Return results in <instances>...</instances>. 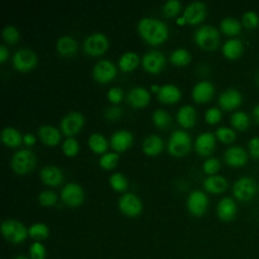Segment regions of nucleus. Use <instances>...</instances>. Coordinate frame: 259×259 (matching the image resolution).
<instances>
[{"label":"nucleus","instance_id":"nucleus-1","mask_svg":"<svg viewBox=\"0 0 259 259\" xmlns=\"http://www.w3.org/2000/svg\"><path fill=\"white\" fill-rule=\"evenodd\" d=\"M140 35L152 45L164 41L168 35L167 25L160 19L154 17H143L137 25Z\"/></svg>","mask_w":259,"mask_h":259},{"label":"nucleus","instance_id":"nucleus-2","mask_svg":"<svg viewBox=\"0 0 259 259\" xmlns=\"http://www.w3.org/2000/svg\"><path fill=\"white\" fill-rule=\"evenodd\" d=\"M194 41L203 50L213 51L220 44V33L218 29L209 24L199 26L193 35Z\"/></svg>","mask_w":259,"mask_h":259},{"label":"nucleus","instance_id":"nucleus-3","mask_svg":"<svg viewBox=\"0 0 259 259\" xmlns=\"http://www.w3.org/2000/svg\"><path fill=\"white\" fill-rule=\"evenodd\" d=\"M1 233L8 242L12 244H20L26 239L28 230H26L21 222L13 219H7L1 224Z\"/></svg>","mask_w":259,"mask_h":259},{"label":"nucleus","instance_id":"nucleus-4","mask_svg":"<svg viewBox=\"0 0 259 259\" xmlns=\"http://www.w3.org/2000/svg\"><path fill=\"white\" fill-rule=\"evenodd\" d=\"M190 146H191L190 136L182 130L173 131L167 143L168 152L171 155L177 156V157L185 155L189 151Z\"/></svg>","mask_w":259,"mask_h":259},{"label":"nucleus","instance_id":"nucleus-5","mask_svg":"<svg viewBox=\"0 0 259 259\" xmlns=\"http://www.w3.org/2000/svg\"><path fill=\"white\" fill-rule=\"evenodd\" d=\"M10 165L15 173H27L35 165V156L29 149H19L13 153L10 160Z\"/></svg>","mask_w":259,"mask_h":259},{"label":"nucleus","instance_id":"nucleus-6","mask_svg":"<svg viewBox=\"0 0 259 259\" xmlns=\"http://www.w3.org/2000/svg\"><path fill=\"white\" fill-rule=\"evenodd\" d=\"M257 191L258 185L256 181L249 176L240 177L233 184V193L235 197L241 201L251 200L256 195Z\"/></svg>","mask_w":259,"mask_h":259},{"label":"nucleus","instance_id":"nucleus-7","mask_svg":"<svg viewBox=\"0 0 259 259\" xmlns=\"http://www.w3.org/2000/svg\"><path fill=\"white\" fill-rule=\"evenodd\" d=\"M108 46V39L102 32L95 31L85 37L83 41L84 51L91 56L102 54Z\"/></svg>","mask_w":259,"mask_h":259},{"label":"nucleus","instance_id":"nucleus-8","mask_svg":"<svg viewBox=\"0 0 259 259\" xmlns=\"http://www.w3.org/2000/svg\"><path fill=\"white\" fill-rule=\"evenodd\" d=\"M36 63L35 53L28 48L17 50L12 56L13 67L19 71H27L34 67Z\"/></svg>","mask_w":259,"mask_h":259},{"label":"nucleus","instance_id":"nucleus-9","mask_svg":"<svg viewBox=\"0 0 259 259\" xmlns=\"http://www.w3.org/2000/svg\"><path fill=\"white\" fill-rule=\"evenodd\" d=\"M84 192L82 187L75 182L67 183L61 190V199L70 206H77L82 203Z\"/></svg>","mask_w":259,"mask_h":259},{"label":"nucleus","instance_id":"nucleus-10","mask_svg":"<svg viewBox=\"0 0 259 259\" xmlns=\"http://www.w3.org/2000/svg\"><path fill=\"white\" fill-rule=\"evenodd\" d=\"M116 74V68L112 62L106 59L98 60L92 69L93 78L100 82L104 83L111 80Z\"/></svg>","mask_w":259,"mask_h":259},{"label":"nucleus","instance_id":"nucleus-11","mask_svg":"<svg viewBox=\"0 0 259 259\" xmlns=\"http://www.w3.org/2000/svg\"><path fill=\"white\" fill-rule=\"evenodd\" d=\"M186 204L191 214L195 217H200L206 211L208 199L201 190H193L189 193Z\"/></svg>","mask_w":259,"mask_h":259},{"label":"nucleus","instance_id":"nucleus-12","mask_svg":"<svg viewBox=\"0 0 259 259\" xmlns=\"http://www.w3.org/2000/svg\"><path fill=\"white\" fill-rule=\"evenodd\" d=\"M84 117L81 112L79 111H70L67 114H65L61 121H60V127L64 135L71 136L76 134L81 126L83 125Z\"/></svg>","mask_w":259,"mask_h":259},{"label":"nucleus","instance_id":"nucleus-13","mask_svg":"<svg viewBox=\"0 0 259 259\" xmlns=\"http://www.w3.org/2000/svg\"><path fill=\"white\" fill-rule=\"evenodd\" d=\"M119 210L127 217H136L142 210V202L140 198L134 193L126 192L118 199Z\"/></svg>","mask_w":259,"mask_h":259},{"label":"nucleus","instance_id":"nucleus-14","mask_svg":"<svg viewBox=\"0 0 259 259\" xmlns=\"http://www.w3.org/2000/svg\"><path fill=\"white\" fill-rule=\"evenodd\" d=\"M206 14L205 3L201 1L190 2L183 10V17L186 22L190 24H195L200 22Z\"/></svg>","mask_w":259,"mask_h":259},{"label":"nucleus","instance_id":"nucleus-15","mask_svg":"<svg viewBox=\"0 0 259 259\" xmlns=\"http://www.w3.org/2000/svg\"><path fill=\"white\" fill-rule=\"evenodd\" d=\"M242 100L243 97L239 90L235 88H228L221 93L218 102L223 109L233 110L241 105Z\"/></svg>","mask_w":259,"mask_h":259},{"label":"nucleus","instance_id":"nucleus-16","mask_svg":"<svg viewBox=\"0 0 259 259\" xmlns=\"http://www.w3.org/2000/svg\"><path fill=\"white\" fill-rule=\"evenodd\" d=\"M165 63L164 55L157 50H151L144 54L142 58L143 67L150 73L159 72Z\"/></svg>","mask_w":259,"mask_h":259},{"label":"nucleus","instance_id":"nucleus-17","mask_svg":"<svg viewBox=\"0 0 259 259\" xmlns=\"http://www.w3.org/2000/svg\"><path fill=\"white\" fill-rule=\"evenodd\" d=\"M215 147L214 135L210 132H204L199 134L194 142L195 151L200 156H208L212 153Z\"/></svg>","mask_w":259,"mask_h":259},{"label":"nucleus","instance_id":"nucleus-18","mask_svg":"<svg viewBox=\"0 0 259 259\" xmlns=\"http://www.w3.org/2000/svg\"><path fill=\"white\" fill-rule=\"evenodd\" d=\"M225 162L232 167L244 166L248 161L247 152L239 146H232L224 153Z\"/></svg>","mask_w":259,"mask_h":259},{"label":"nucleus","instance_id":"nucleus-19","mask_svg":"<svg viewBox=\"0 0 259 259\" xmlns=\"http://www.w3.org/2000/svg\"><path fill=\"white\" fill-rule=\"evenodd\" d=\"M214 93L213 85L206 80L197 82L191 91V95L194 101L196 102H206L211 99Z\"/></svg>","mask_w":259,"mask_h":259},{"label":"nucleus","instance_id":"nucleus-20","mask_svg":"<svg viewBox=\"0 0 259 259\" xmlns=\"http://www.w3.org/2000/svg\"><path fill=\"white\" fill-rule=\"evenodd\" d=\"M218 217L225 222L232 221L237 213V205L231 197H223L217 205Z\"/></svg>","mask_w":259,"mask_h":259},{"label":"nucleus","instance_id":"nucleus-21","mask_svg":"<svg viewBox=\"0 0 259 259\" xmlns=\"http://www.w3.org/2000/svg\"><path fill=\"white\" fill-rule=\"evenodd\" d=\"M126 99L134 107H143L149 102L150 93L146 88L142 86H136L130 89L126 95Z\"/></svg>","mask_w":259,"mask_h":259},{"label":"nucleus","instance_id":"nucleus-22","mask_svg":"<svg viewBox=\"0 0 259 259\" xmlns=\"http://www.w3.org/2000/svg\"><path fill=\"white\" fill-rule=\"evenodd\" d=\"M39 177L48 185H58L63 180V173L57 166L46 165L40 169Z\"/></svg>","mask_w":259,"mask_h":259},{"label":"nucleus","instance_id":"nucleus-23","mask_svg":"<svg viewBox=\"0 0 259 259\" xmlns=\"http://www.w3.org/2000/svg\"><path fill=\"white\" fill-rule=\"evenodd\" d=\"M133 135L126 130H118L110 136V145L115 151H123L131 146Z\"/></svg>","mask_w":259,"mask_h":259},{"label":"nucleus","instance_id":"nucleus-24","mask_svg":"<svg viewBox=\"0 0 259 259\" xmlns=\"http://www.w3.org/2000/svg\"><path fill=\"white\" fill-rule=\"evenodd\" d=\"M181 92L174 84H165L159 87L157 91V97L160 101L165 103H173L179 100Z\"/></svg>","mask_w":259,"mask_h":259},{"label":"nucleus","instance_id":"nucleus-25","mask_svg":"<svg viewBox=\"0 0 259 259\" xmlns=\"http://www.w3.org/2000/svg\"><path fill=\"white\" fill-rule=\"evenodd\" d=\"M203 187L211 193H222L228 188V181L221 175H209L203 180Z\"/></svg>","mask_w":259,"mask_h":259},{"label":"nucleus","instance_id":"nucleus-26","mask_svg":"<svg viewBox=\"0 0 259 259\" xmlns=\"http://www.w3.org/2000/svg\"><path fill=\"white\" fill-rule=\"evenodd\" d=\"M177 121L184 127L192 126L195 123L196 112L194 107L189 104L182 105L176 112Z\"/></svg>","mask_w":259,"mask_h":259},{"label":"nucleus","instance_id":"nucleus-27","mask_svg":"<svg viewBox=\"0 0 259 259\" xmlns=\"http://www.w3.org/2000/svg\"><path fill=\"white\" fill-rule=\"evenodd\" d=\"M244 50L243 42L239 38H230L223 46V54L230 60H236L241 57Z\"/></svg>","mask_w":259,"mask_h":259},{"label":"nucleus","instance_id":"nucleus-28","mask_svg":"<svg viewBox=\"0 0 259 259\" xmlns=\"http://www.w3.org/2000/svg\"><path fill=\"white\" fill-rule=\"evenodd\" d=\"M142 149L149 156L157 155L163 149V141L158 135H150L143 140Z\"/></svg>","mask_w":259,"mask_h":259},{"label":"nucleus","instance_id":"nucleus-29","mask_svg":"<svg viewBox=\"0 0 259 259\" xmlns=\"http://www.w3.org/2000/svg\"><path fill=\"white\" fill-rule=\"evenodd\" d=\"M40 140L48 146H54L60 141V132L55 126L50 124H44L38 127L37 131Z\"/></svg>","mask_w":259,"mask_h":259},{"label":"nucleus","instance_id":"nucleus-30","mask_svg":"<svg viewBox=\"0 0 259 259\" xmlns=\"http://www.w3.org/2000/svg\"><path fill=\"white\" fill-rule=\"evenodd\" d=\"M56 48L61 55L70 56L77 51V42L70 35H62L57 39Z\"/></svg>","mask_w":259,"mask_h":259},{"label":"nucleus","instance_id":"nucleus-31","mask_svg":"<svg viewBox=\"0 0 259 259\" xmlns=\"http://www.w3.org/2000/svg\"><path fill=\"white\" fill-rule=\"evenodd\" d=\"M22 137L20 133L12 126H5L1 131V141L9 147H17L20 145Z\"/></svg>","mask_w":259,"mask_h":259},{"label":"nucleus","instance_id":"nucleus-32","mask_svg":"<svg viewBox=\"0 0 259 259\" xmlns=\"http://www.w3.org/2000/svg\"><path fill=\"white\" fill-rule=\"evenodd\" d=\"M220 26H221V30L225 34L231 35V36L239 34L242 29V24L239 22V20L232 16H227L223 18Z\"/></svg>","mask_w":259,"mask_h":259},{"label":"nucleus","instance_id":"nucleus-33","mask_svg":"<svg viewBox=\"0 0 259 259\" xmlns=\"http://www.w3.org/2000/svg\"><path fill=\"white\" fill-rule=\"evenodd\" d=\"M138 64L139 56L135 52H125L118 59V65L122 71H131Z\"/></svg>","mask_w":259,"mask_h":259},{"label":"nucleus","instance_id":"nucleus-34","mask_svg":"<svg viewBox=\"0 0 259 259\" xmlns=\"http://www.w3.org/2000/svg\"><path fill=\"white\" fill-rule=\"evenodd\" d=\"M88 146L95 153H103L107 148L106 139L98 133H92L88 138Z\"/></svg>","mask_w":259,"mask_h":259},{"label":"nucleus","instance_id":"nucleus-35","mask_svg":"<svg viewBox=\"0 0 259 259\" xmlns=\"http://www.w3.org/2000/svg\"><path fill=\"white\" fill-rule=\"evenodd\" d=\"M230 122L234 128L239 131H246L250 125V119L246 112L236 111L231 115Z\"/></svg>","mask_w":259,"mask_h":259},{"label":"nucleus","instance_id":"nucleus-36","mask_svg":"<svg viewBox=\"0 0 259 259\" xmlns=\"http://www.w3.org/2000/svg\"><path fill=\"white\" fill-rule=\"evenodd\" d=\"M28 235L35 240V242H39L47 239L49 236V228L42 223H35L29 227Z\"/></svg>","mask_w":259,"mask_h":259},{"label":"nucleus","instance_id":"nucleus-37","mask_svg":"<svg viewBox=\"0 0 259 259\" xmlns=\"http://www.w3.org/2000/svg\"><path fill=\"white\" fill-rule=\"evenodd\" d=\"M170 60L174 65L183 66V65H186L190 61V54L187 50H185L183 48H178V49H175L171 53Z\"/></svg>","mask_w":259,"mask_h":259},{"label":"nucleus","instance_id":"nucleus-38","mask_svg":"<svg viewBox=\"0 0 259 259\" xmlns=\"http://www.w3.org/2000/svg\"><path fill=\"white\" fill-rule=\"evenodd\" d=\"M152 119L154 123L159 127H167L171 123V116L170 114L164 109H156L152 114Z\"/></svg>","mask_w":259,"mask_h":259},{"label":"nucleus","instance_id":"nucleus-39","mask_svg":"<svg viewBox=\"0 0 259 259\" xmlns=\"http://www.w3.org/2000/svg\"><path fill=\"white\" fill-rule=\"evenodd\" d=\"M215 137L225 144H231L236 140V133L228 126H220L215 131Z\"/></svg>","mask_w":259,"mask_h":259},{"label":"nucleus","instance_id":"nucleus-40","mask_svg":"<svg viewBox=\"0 0 259 259\" xmlns=\"http://www.w3.org/2000/svg\"><path fill=\"white\" fill-rule=\"evenodd\" d=\"M109 184L113 189L117 191H122L127 187V180L121 173L115 172L110 175Z\"/></svg>","mask_w":259,"mask_h":259},{"label":"nucleus","instance_id":"nucleus-41","mask_svg":"<svg viewBox=\"0 0 259 259\" xmlns=\"http://www.w3.org/2000/svg\"><path fill=\"white\" fill-rule=\"evenodd\" d=\"M118 160V155L113 152L104 153L99 158V165L104 169H111L115 166Z\"/></svg>","mask_w":259,"mask_h":259},{"label":"nucleus","instance_id":"nucleus-42","mask_svg":"<svg viewBox=\"0 0 259 259\" xmlns=\"http://www.w3.org/2000/svg\"><path fill=\"white\" fill-rule=\"evenodd\" d=\"M1 34H2V37L4 38V40L9 44L16 42L19 37V32H18L17 28L11 24L5 25L2 29Z\"/></svg>","mask_w":259,"mask_h":259},{"label":"nucleus","instance_id":"nucleus-43","mask_svg":"<svg viewBox=\"0 0 259 259\" xmlns=\"http://www.w3.org/2000/svg\"><path fill=\"white\" fill-rule=\"evenodd\" d=\"M37 199L40 204L46 205V206H51L57 202V194L55 191L50 190V189L42 190L38 193Z\"/></svg>","mask_w":259,"mask_h":259},{"label":"nucleus","instance_id":"nucleus-44","mask_svg":"<svg viewBox=\"0 0 259 259\" xmlns=\"http://www.w3.org/2000/svg\"><path fill=\"white\" fill-rule=\"evenodd\" d=\"M242 22L245 27L253 29L259 25V16L254 11H247L242 16Z\"/></svg>","mask_w":259,"mask_h":259},{"label":"nucleus","instance_id":"nucleus-45","mask_svg":"<svg viewBox=\"0 0 259 259\" xmlns=\"http://www.w3.org/2000/svg\"><path fill=\"white\" fill-rule=\"evenodd\" d=\"M62 150L67 156H75L79 150V145L74 138H67L62 144Z\"/></svg>","mask_w":259,"mask_h":259},{"label":"nucleus","instance_id":"nucleus-46","mask_svg":"<svg viewBox=\"0 0 259 259\" xmlns=\"http://www.w3.org/2000/svg\"><path fill=\"white\" fill-rule=\"evenodd\" d=\"M46 248L40 242H34L30 245L29 255L30 259H45L46 258Z\"/></svg>","mask_w":259,"mask_h":259},{"label":"nucleus","instance_id":"nucleus-47","mask_svg":"<svg viewBox=\"0 0 259 259\" xmlns=\"http://www.w3.org/2000/svg\"><path fill=\"white\" fill-rule=\"evenodd\" d=\"M221 164L220 161L214 158V157H210L207 158L203 163H202V170L209 175H214V173L220 169Z\"/></svg>","mask_w":259,"mask_h":259},{"label":"nucleus","instance_id":"nucleus-48","mask_svg":"<svg viewBox=\"0 0 259 259\" xmlns=\"http://www.w3.org/2000/svg\"><path fill=\"white\" fill-rule=\"evenodd\" d=\"M180 6L181 4L178 0H167L163 5L162 10L166 16H173L179 11Z\"/></svg>","mask_w":259,"mask_h":259},{"label":"nucleus","instance_id":"nucleus-49","mask_svg":"<svg viewBox=\"0 0 259 259\" xmlns=\"http://www.w3.org/2000/svg\"><path fill=\"white\" fill-rule=\"evenodd\" d=\"M204 118L206 122L210 124H214L219 122L220 119L222 118V112L218 107H209L206 109L204 113Z\"/></svg>","mask_w":259,"mask_h":259},{"label":"nucleus","instance_id":"nucleus-50","mask_svg":"<svg viewBox=\"0 0 259 259\" xmlns=\"http://www.w3.org/2000/svg\"><path fill=\"white\" fill-rule=\"evenodd\" d=\"M248 151L253 158L259 159V137H254L249 141Z\"/></svg>","mask_w":259,"mask_h":259},{"label":"nucleus","instance_id":"nucleus-51","mask_svg":"<svg viewBox=\"0 0 259 259\" xmlns=\"http://www.w3.org/2000/svg\"><path fill=\"white\" fill-rule=\"evenodd\" d=\"M107 97H108V99H109L111 102L117 103V102H119V101L121 100V98H122V91H121V89H120L119 87H116V86L111 87V88H109V90L107 91Z\"/></svg>","mask_w":259,"mask_h":259},{"label":"nucleus","instance_id":"nucleus-52","mask_svg":"<svg viewBox=\"0 0 259 259\" xmlns=\"http://www.w3.org/2000/svg\"><path fill=\"white\" fill-rule=\"evenodd\" d=\"M120 114H121V109L116 105L109 106L104 110V115L108 119H115L118 116H120Z\"/></svg>","mask_w":259,"mask_h":259},{"label":"nucleus","instance_id":"nucleus-53","mask_svg":"<svg viewBox=\"0 0 259 259\" xmlns=\"http://www.w3.org/2000/svg\"><path fill=\"white\" fill-rule=\"evenodd\" d=\"M8 56V50L5 47V45L1 44L0 45V62H3Z\"/></svg>","mask_w":259,"mask_h":259},{"label":"nucleus","instance_id":"nucleus-54","mask_svg":"<svg viewBox=\"0 0 259 259\" xmlns=\"http://www.w3.org/2000/svg\"><path fill=\"white\" fill-rule=\"evenodd\" d=\"M23 141H24V143H25L27 146H30V145H32V144L34 143L35 138H34L33 135H31V134H25V135L23 136Z\"/></svg>","mask_w":259,"mask_h":259},{"label":"nucleus","instance_id":"nucleus-55","mask_svg":"<svg viewBox=\"0 0 259 259\" xmlns=\"http://www.w3.org/2000/svg\"><path fill=\"white\" fill-rule=\"evenodd\" d=\"M252 113H253V116H254L255 120L259 123V104H257V105L253 108Z\"/></svg>","mask_w":259,"mask_h":259},{"label":"nucleus","instance_id":"nucleus-56","mask_svg":"<svg viewBox=\"0 0 259 259\" xmlns=\"http://www.w3.org/2000/svg\"><path fill=\"white\" fill-rule=\"evenodd\" d=\"M177 22H179V23H183V22H185L184 17H183V16H181L180 18H178V19H177Z\"/></svg>","mask_w":259,"mask_h":259},{"label":"nucleus","instance_id":"nucleus-57","mask_svg":"<svg viewBox=\"0 0 259 259\" xmlns=\"http://www.w3.org/2000/svg\"><path fill=\"white\" fill-rule=\"evenodd\" d=\"M14 259H28V258L25 257V256H23V255H18V256H16Z\"/></svg>","mask_w":259,"mask_h":259},{"label":"nucleus","instance_id":"nucleus-58","mask_svg":"<svg viewBox=\"0 0 259 259\" xmlns=\"http://www.w3.org/2000/svg\"><path fill=\"white\" fill-rule=\"evenodd\" d=\"M152 89H153V90H157V91H158L159 87H158L157 85H152Z\"/></svg>","mask_w":259,"mask_h":259},{"label":"nucleus","instance_id":"nucleus-59","mask_svg":"<svg viewBox=\"0 0 259 259\" xmlns=\"http://www.w3.org/2000/svg\"><path fill=\"white\" fill-rule=\"evenodd\" d=\"M256 82H257V84H258V86H259V72H258V74H257V76H256Z\"/></svg>","mask_w":259,"mask_h":259},{"label":"nucleus","instance_id":"nucleus-60","mask_svg":"<svg viewBox=\"0 0 259 259\" xmlns=\"http://www.w3.org/2000/svg\"><path fill=\"white\" fill-rule=\"evenodd\" d=\"M258 191H259V184H258Z\"/></svg>","mask_w":259,"mask_h":259}]
</instances>
